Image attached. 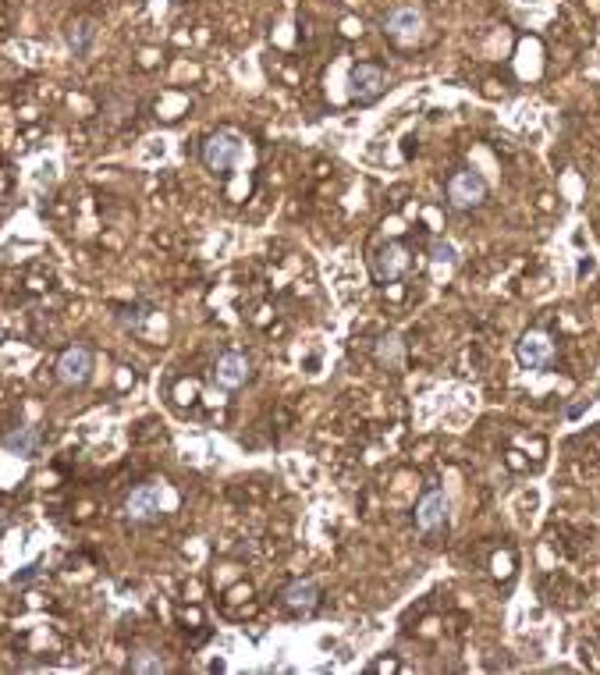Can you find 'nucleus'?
Listing matches in <instances>:
<instances>
[{"label": "nucleus", "instance_id": "nucleus-1", "mask_svg": "<svg viewBox=\"0 0 600 675\" xmlns=\"http://www.w3.org/2000/svg\"><path fill=\"white\" fill-rule=\"evenodd\" d=\"M199 157H203V164L210 171L227 174V171L242 161V139H238L235 132H214V135L203 142Z\"/></svg>", "mask_w": 600, "mask_h": 675}, {"label": "nucleus", "instance_id": "nucleus-2", "mask_svg": "<svg viewBox=\"0 0 600 675\" xmlns=\"http://www.w3.org/2000/svg\"><path fill=\"white\" fill-rule=\"evenodd\" d=\"M384 33L394 43H416L423 36V11L416 4H398L394 11H387L384 18Z\"/></svg>", "mask_w": 600, "mask_h": 675}, {"label": "nucleus", "instance_id": "nucleus-3", "mask_svg": "<svg viewBox=\"0 0 600 675\" xmlns=\"http://www.w3.org/2000/svg\"><path fill=\"white\" fill-rule=\"evenodd\" d=\"M483 200H487V181L476 171H455L448 178V203L451 207L469 210V207H479Z\"/></svg>", "mask_w": 600, "mask_h": 675}, {"label": "nucleus", "instance_id": "nucleus-4", "mask_svg": "<svg viewBox=\"0 0 600 675\" xmlns=\"http://www.w3.org/2000/svg\"><path fill=\"white\" fill-rule=\"evenodd\" d=\"M164 508V491L160 484H139L125 498V519L129 523H153Z\"/></svg>", "mask_w": 600, "mask_h": 675}, {"label": "nucleus", "instance_id": "nucleus-5", "mask_svg": "<svg viewBox=\"0 0 600 675\" xmlns=\"http://www.w3.org/2000/svg\"><path fill=\"white\" fill-rule=\"evenodd\" d=\"M515 356H518V363H522L526 370H547L551 359H555V345H551V338L547 335L529 331V335H522L518 348H515Z\"/></svg>", "mask_w": 600, "mask_h": 675}, {"label": "nucleus", "instance_id": "nucleus-6", "mask_svg": "<svg viewBox=\"0 0 600 675\" xmlns=\"http://www.w3.org/2000/svg\"><path fill=\"white\" fill-rule=\"evenodd\" d=\"M348 85H352V96H355L359 103H373V100H381V93H384L387 75H384V68H377V64H355Z\"/></svg>", "mask_w": 600, "mask_h": 675}, {"label": "nucleus", "instance_id": "nucleus-7", "mask_svg": "<svg viewBox=\"0 0 600 675\" xmlns=\"http://www.w3.org/2000/svg\"><path fill=\"white\" fill-rule=\"evenodd\" d=\"M89 377H92V352L82 345L64 348L57 359V380L61 384H86Z\"/></svg>", "mask_w": 600, "mask_h": 675}, {"label": "nucleus", "instance_id": "nucleus-8", "mask_svg": "<svg viewBox=\"0 0 600 675\" xmlns=\"http://www.w3.org/2000/svg\"><path fill=\"white\" fill-rule=\"evenodd\" d=\"M405 270H409V249L405 246L387 242L377 249V256H373V278L377 281H398Z\"/></svg>", "mask_w": 600, "mask_h": 675}, {"label": "nucleus", "instance_id": "nucleus-9", "mask_svg": "<svg viewBox=\"0 0 600 675\" xmlns=\"http://www.w3.org/2000/svg\"><path fill=\"white\" fill-rule=\"evenodd\" d=\"M0 448L7 455H18V459H36L40 448H44V434L36 426H15L0 437Z\"/></svg>", "mask_w": 600, "mask_h": 675}, {"label": "nucleus", "instance_id": "nucleus-10", "mask_svg": "<svg viewBox=\"0 0 600 675\" xmlns=\"http://www.w3.org/2000/svg\"><path fill=\"white\" fill-rule=\"evenodd\" d=\"M444 523H448V498H444V491H427L420 498V505H416V526L423 533H433Z\"/></svg>", "mask_w": 600, "mask_h": 675}, {"label": "nucleus", "instance_id": "nucleus-11", "mask_svg": "<svg viewBox=\"0 0 600 675\" xmlns=\"http://www.w3.org/2000/svg\"><path fill=\"white\" fill-rule=\"evenodd\" d=\"M214 374H217V384H224V387H242V384L249 380V359H246L242 352H220Z\"/></svg>", "mask_w": 600, "mask_h": 675}, {"label": "nucleus", "instance_id": "nucleus-12", "mask_svg": "<svg viewBox=\"0 0 600 675\" xmlns=\"http://www.w3.org/2000/svg\"><path fill=\"white\" fill-rule=\"evenodd\" d=\"M285 604L292 608V611H302V615H309L316 604H320V587L313 583V580H295V583H288L285 587Z\"/></svg>", "mask_w": 600, "mask_h": 675}, {"label": "nucleus", "instance_id": "nucleus-13", "mask_svg": "<svg viewBox=\"0 0 600 675\" xmlns=\"http://www.w3.org/2000/svg\"><path fill=\"white\" fill-rule=\"evenodd\" d=\"M64 40H68V50H72L75 57H86L92 40H96V22H92V18H75V22L68 25Z\"/></svg>", "mask_w": 600, "mask_h": 675}, {"label": "nucleus", "instance_id": "nucleus-14", "mask_svg": "<svg viewBox=\"0 0 600 675\" xmlns=\"http://www.w3.org/2000/svg\"><path fill=\"white\" fill-rule=\"evenodd\" d=\"M373 356H377V363H381V367H387V370H398V367L405 363V348H402V338H398V335L377 338V345H373Z\"/></svg>", "mask_w": 600, "mask_h": 675}, {"label": "nucleus", "instance_id": "nucleus-15", "mask_svg": "<svg viewBox=\"0 0 600 675\" xmlns=\"http://www.w3.org/2000/svg\"><path fill=\"white\" fill-rule=\"evenodd\" d=\"M129 672H135V675H160V672H164V661H160V654H153V651H139V654H131Z\"/></svg>", "mask_w": 600, "mask_h": 675}, {"label": "nucleus", "instance_id": "nucleus-16", "mask_svg": "<svg viewBox=\"0 0 600 675\" xmlns=\"http://www.w3.org/2000/svg\"><path fill=\"white\" fill-rule=\"evenodd\" d=\"M430 263H433V267H455V263H459V249H455L451 242L437 239V242L430 246Z\"/></svg>", "mask_w": 600, "mask_h": 675}, {"label": "nucleus", "instance_id": "nucleus-17", "mask_svg": "<svg viewBox=\"0 0 600 675\" xmlns=\"http://www.w3.org/2000/svg\"><path fill=\"white\" fill-rule=\"evenodd\" d=\"M36 572H40V565H29L25 572H18V576H11V583H29V580H33Z\"/></svg>", "mask_w": 600, "mask_h": 675}, {"label": "nucleus", "instance_id": "nucleus-18", "mask_svg": "<svg viewBox=\"0 0 600 675\" xmlns=\"http://www.w3.org/2000/svg\"><path fill=\"white\" fill-rule=\"evenodd\" d=\"M4 530H7V515L0 512V533H4Z\"/></svg>", "mask_w": 600, "mask_h": 675}]
</instances>
